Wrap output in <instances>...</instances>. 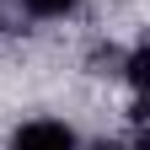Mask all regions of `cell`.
Returning a JSON list of instances; mask_svg holds the SVG:
<instances>
[{"label": "cell", "instance_id": "6da1fadb", "mask_svg": "<svg viewBox=\"0 0 150 150\" xmlns=\"http://www.w3.org/2000/svg\"><path fill=\"white\" fill-rule=\"evenodd\" d=\"M6 150H75V134H70L64 123H48V118H43V123L16 129Z\"/></svg>", "mask_w": 150, "mask_h": 150}, {"label": "cell", "instance_id": "7a4b0ae2", "mask_svg": "<svg viewBox=\"0 0 150 150\" xmlns=\"http://www.w3.org/2000/svg\"><path fill=\"white\" fill-rule=\"evenodd\" d=\"M70 6H75V0H27V11H32V16H64Z\"/></svg>", "mask_w": 150, "mask_h": 150}]
</instances>
